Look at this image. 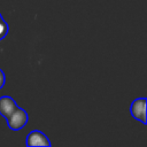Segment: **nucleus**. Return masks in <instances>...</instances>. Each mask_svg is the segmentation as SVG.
<instances>
[{"mask_svg":"<svg viewBox=\"0 0 147 147\" xmlns=\"http://www.w3.org/2000/svg\"><path fill=\"white\" fill-rule=\"evenodd\" d=\"M25 145L29 146V147H34V146L51 147L52 146L48 137L45 133H42L41 131H39V130H33L26 136Z\"/></svg>","mask_w":147,"mask_h":147,"instance_id":"7ed1b4c3","label":"nucleus"},{"mask_svg":"<svg viewBox=\"0 0 147 147\" xmlns=\"http://www.w3.org/2000/svg\"><path fill=\"white\" fill-rule=\"evenodd\" d=\"M146 103L147 100L146 98H137L132 101L131 107H130V113L132 117L142 124H146Z\"/></svg>","mask_w":147,"mask_h":147,"instance_id":"f03ea898","label":"nucleus"},{"mask_svg":"<svg viewBox=\"0 0 147 147\" xmlns=\"http://www.w3.org/2000/svg\"><path fill=\"white\" fill-rule=\"evenodd\" d=\"M5 84H6V75L2 71V69H0V90L5 86Z\"/></svg>","mask_w":147,"mask_h":147,"instance_id":"423d86ee","label":"nucleus"},{"mask_svg":"<svg viewBox=\"0 0 147 147\" xmlns=\"http://www.w3.org/2000/svg\"><path fill=\"white\" fill-rule=\"evenodd\" d=\"M6 119H7V125L9 126L10 130L20 131L28 123L29 116H28V113L23 108L16 106V108L10 113V115Z\"/></svg>","mask_w":147,"mask_h":147,"instance_id":"f257e3e1","label":"nucleus"},{"mask_svg":"<svg viewBox=\"0 0 147 147\" xmlns=\"http://www.w3.org/2000/svg\"><path fill=\"white\" fill-rule=\"evenodd\" d=\"M16 102L9 95H2L0 98V115L7 118L10 113L16 108Z\"/></svg>","mask_w":147,"mask_h":147,"instance_id":"20e7f679","label":"nucleus"},{"mask_svg":"<svg viewBox=\"0 0 147 147\" xmlns=\"http://www.w3.org/2000/svg\"><path fill=\"white\" fill-rule=\"evenodd\" d=\"M8 30H9V26H8L7 22L3 20V16L0 14V41L2 39H5V37L8 33Z\"/></svg>","mask_w":147,"mask_h":147,"instance_id":"39448f33","label":"nucleus"}]
</instances>
